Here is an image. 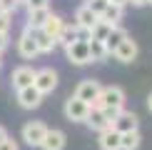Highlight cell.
I'll list each match as a JSON object with an SVG mask.
<instances>
[{"instance_id": "30bf717a", "label": "cell", "mask_w": 152, "mask_h": 150, "mask_svg": "<svg viewBox=\"0 0 152 150\" xmlns=\"http://www.w3.org/2000/svg\"><path fill=\"white\" fill-rule=\"evenodd\" d=\"M15 98H18V105L23 110H35V108H40V103H42L45 95L35 85H30V88H23V90H15Z\"/></svg>"}, {"instance_id": "e0dca14e", "label": "cell", "mask_w": 152, "mask_h": 150, "mask_svg": "<svg viewBox=\"0 0 152 150\" xmlns=\"http://www.w3.org/2000/svg\"><path fill=\"white\" fill-rule=\"evenodd\" d=\"M62 25H65V18L62 15H58V12H53L50 10V15H48V20L42 23V33H48L50 38H55L58 40V35H60V30H62Z\"/></svg>"}, {"instance_id": "1f68e13d", "label": "cell", "mask_w": 152, "mask_h": 150, "mask_svg": "<svg viewBox=\"0 0 152 150\" xmlns=\"http://www.w3.org/2000/svg\"><path fill=\"white\" fill-rule=\"evenodd\" d=\"M107 3H112V5H120V8H127V0H107Z\"/></svg>"}, {"instance_id": "4dcf8cb0", "label": "cell", "mask_w": 152, "mask_h": 150, "mask_svg": "<svg viewBox=\"0 0 152 150\" xmlns=\"http://www.w3.org/2000/svg\"><path fill=\"white\" fill-rule=\"evenodd\" d=\"M127 5H132V8H145L147 0H127Z\"/></svg>"}, {"instance_id": "603a6c76", "label": "cell", "mask_w": 152, "mask_h": 150, "mask_svg": "<svg viewBox=\"0 0 152 150\" xmlns=\"http://www.w3.org/2000/svg\"><path fill=\"white\" fill-rule=\"evenodd\" d=\"M87 48H90V60L92 62H102L105 58H110L105 45H102V40H87Z\"/></svg>"}, {"instance_id": "d6986e66", "label": "cell", "mask_w": 152, "mask_h": 150, "mask_svg": "<svg viewBox=\"0 0 152 150\" xmlns=\"http://www.w3.org/2000/svg\"><path fill=\"white\" fill-rule=\"evenodd\" d=\"M142 145L140 130H130V133H120V150H137Z\"/></svg>"}, {"instance_id": "8992f818", "label": "cell", "mask_w": 152, "mask_h": 150, "mask_svg": "<svg viewBox=\"0 0 152 150\" xmlns=\"http://www.w3.org/2000/svg\"><path fill=\"white\" fill-rule=\"evenodd\" d=\"M65 58H67V62H72V65H77V68H82V65H90V48H87V40H75L72 45H67L65 48Z\"/></svg>"}, {"instance_id": "cb8c5ba5", "label": "cell", "mask_w": 152, "mask_h": 150, "mask_svg": "<svg viewBox=\"0 0 152 150\" xmlns=\"http://www.w3.org/2000/svg\"><path fill=\"white\" fill-rule=\"evenodd\" d=\"M112 28H115V25H110V23H105V20H100V18H97V23H95L92 30H90V35H92L90 40H105V38L110 35Z\"/></svg>"}, {"instance_id": "6da1fadb", "label": "cell", "mask_w": 152, "mask_h": 150, "mask_svg": "<svg viewBox=\"0 0 152 150\" xmlns=\"http://www.w3.org/2000/svg\"><path fill=\"white\" fill-rule=\"evenodd\" d=\"M125 100H127V95H125V90L120 85H105L102 93H100V100L92 105V108H115V110H122Z\"/></svg>"}, {"instance_id": "9a60e30c", "label": "cell", "mask_w": 152, "mask_h": 150, "mask_svg": "<svg viewBox=\"0 0 152 150\" xmlns=\"http://www.w3.org/2000/svg\"><path fill=\"white\" fill-rule=\"evenodd\" d=\"M95 23H97V15H95V12L87 8V5L82 3L80 8L75 10V25H77V28H85V30H92Z\"/></svg>"}, {"instance_id": "8d00e7d4", "label": "cell", "mask_w": 152, "mask_h": 150, "mask_svg": "<svg viewBox=\"0 0 152 150\" xmlns=\"http://www.w3.org/2000/svg\"><path fill=\"white\" fill-rule=\"evenodd\" d=\"M20 8H23V0H20Z\"/></svg>"}, {"instance_id": "4fadbf2b", "label": "cell", "mask_w": 152, "mask_h": 150, "mask_svg": "<svg viewBox=\"0 0 152 150\" xmlns=\"http://www.w3.org/2000/svg\"><path fill=\"white\" fill-rule=\"evenodd\" d=\"M97 145L100 150H120V133L115 128H105L102 133H97Z\"/></svg>"}, {"instance_id": "44dd1931", "label": "cell", "mask_w": 152, "mask_h": 150, "mask_svg": "<svg viewBox=\"0 0 152 150\" xmlns=\"http://www.w3.org/2000/svg\"><path fill=\"white\" fill-rule=\"evenodd\" d=\"M48 15H50V8H35V10H28V28H42V23L48 20Z\"/></svg>"}, {"instance_id": "8fae6325", "label": "cell", "mask_w": 152, "mask_h": 150, "mask_svg": "<svg viewBox=\"0 0 152 150\" xmlns=\"http://www.w3.org/2000/svg\"><path fill=\"white\" fill-rule=\"evenodd\" d=\"M137 55H140V48H137V43L127 35V38H125V40L117 45V50L112 53V58L120 60V62H125V65H130V62L137 60Z\"/></svg>"}, {"instance_id": "5bb4252c", "label": "cell", "mask_w": 152, "mask_h": 150, "mask_svg": "<svg viewBox=\"0 0 152 150\" xmlns=\"http://www.w3.org/2000/svg\"><path fill=\"white\" fill-rule=\"evenodd\" d=\"M85 125L90 130H95V133H102L105 128H110V123H107V118L102 115L100 108H90V112H87V118H85Z\"/></svg>"}, {"instance_id": "ba28073f", "label": "cell", "mask_w": 152, "mask_h": 150, "mask_svg": "<svg viewBox=\"0 0 152 150\" xmlns=\"http://www.w3.org/2000/svg\"><path fill=\"white\" fill-rule=\"evenodd\" d=\"M35 68L33 65H18L15 70L10 73V85L12 90H23V88H30L35 83Z\"/></svg>"}, {"instance_id": "7402d4cb", "label": "cell", "mask_w": 152, "mask_h": 150, "mask_svg": "<svg viewBox=\"0 0 152 150\" xmlns=\"http://www.w3.org/2000/svg\"><path fill=\"white\" fill-rule=\"evenodd\" d=\"M125 18V8H120V5H107L105 12L100 15V20H105V23H110V25H120V20Z\"/></svg>"}, {"instance_id": "ffe728a7", "label": "cell", "mask_w": 152, "mask_h": 150, "mask_svg": "<svg viewBox=\"0 0 152 150\" xmlns=\"http://www.w3.org/2000/svg\"><path fill=\"white\" fill-rule=\"evenodd\" d=\"M75 40H77V25L75 23H65L62 30H60V35H58V45L67 48V45H72Z\"/></svg>"}, {"instance_id": "e575fe53", "label": "cell", "mask_w": 152, "mask_h": 150, "mask_svg": "<svg viewBox=\"0 0 152 150\" xmlns=\"http://www.w3.org/2000/svg\"><path fill=\"white\" fill-rule=\"evenodd\" d=\"M0 68H3V58H0Z\"/></svg>"}, {"instance_id": "d590c367", "label": "cell", "mask_w": 152, "mask_h": 150, "mask_svg": "<svg viewBox=\"0 0 152 150\" xmlns=\"http://www.w3.org/2000/svg\"><path fill=\"white\" fill-rule=\"evenodd\" d=\"M147 5H152V0H147Z\"/></svg>"}, {"instance_id": "52a82bcc", "label": "cell", "mask_w": 152, "mask_h": 150, "mask_svg": "<svg viewBox=\"0 0 152 150\" xmlns=\"http://www.w3.org/2000/svg\"><path fill=\"white\" fill-rule=\"evenodd\" d=\"M62 112H65V118H67L70 123H85L87 112H90V105L82 103L80 98L70 95V98L65 100V108H62Z\"/></svg>"}, {"instance_id": "5b68a950", "label": "cell", "mask_w": 152, "mask_h": 150, "mask_svg": "<svg viewBox=\"0 0 152 150\" xmlns=\"http://www.w3.org/2000/svg\"><path fill=\"white\" fill-rule=\"evenodd\" d=\"M100 93H102V85H100L97 80H92V78L82 80V83H77V88H75V98H80L82 103H87L90 108L100 100Z\"/></svg>"}, {"instance_id": "9c48e42d", "label": "cell", "mask_w": 152, "mask_h": 150, "mask_svg": "<svg viewBox=\"0 0 152 150\" xmlns=\"http://www.w3.org/2000/svg\"><path fill=\"white\" fill-rule=\"evenodd\" d=\"M112 128L117 130V133H130V130H140V115H137L135 110H120L117 118L110 123Z\"/></svg>"}, {"instance_id": "ac0fdd59", "label": "cell", "mask_w": 152, "mask_h": 150, "mask_svg": "<svg viewBox=\"0 0 152 150\" xmlns=\"http://www.w3.org/2000/svg\"><path fill=\"white\" fill-rule=\"evenodd\" d=\"M33 38H35V43H37V50H40V55H48V53H53V50L58 48V40H55V38H50L48 33H42L40 28H35V30H33Z\"/></svg>"}, {"instance_id": "2e32d148", "label": "cell", "mask_w": 152, "mask_h": 150, "mask_svg": "<svg viewBox=\"0 0 152 150\" xmlns=\"http://www.w3.org/2000/svg\"><path fill=\"white\" fill-rule=\"evenodd\" d=\"M127 35H130V33H127L125 28L115 25V28L110 30V35H107L105 40H102V45H105V50H107V55H112V53H115V50H117V45H120V43H122Z\"/></svg>"}, {"instance_id": "836d02e7", "label": "cell", "mask_w": 152, "mask_h": 150, "mask_svg": "<svg viewBox=\"0 0 152 150\" xmlns=\"http://www.w3.org/2000/svg\"><path fill=\"white\" fill-rule=\"evenodd\" d=\"M147 110L152 112V93H150V95H147Z\"/></svg>"}, {"instance_id": "277c9868", "label": "cell", "mask_w": 152, "mask_h": 150, "mask_svg": "<svg viewBox=\"0 0 152 150\" xmlns=\"http://www.w3.org/2000/svg\"><path fill=\"white\" fill-rule=\"evenodd\" d=\"M58 83H60V75H58V70L55 68H40V70L35 73V88L42 93V95H50V93L58 88Z\"/></svg>"}, {"instance_id": "83f0119b", "label": "cell", "mask_w": 152, "mask_h": 150, "mask_svg": "<svg viewBox=\"0 0 152 150\" xmlns=\"http://www.w3.org/2000/svg\"><path fill=\"white\" fill-rule=\"evenodd\" d=\"M10 28H12V15L0 12V33H10Z\"/></svg>"}, {"instance_id": "7a4b0ae2", "label": "cell", "mask_w": 152, "mask_h": 150, "mask_svg": "<svg viewBox=\"0 0 152 150\" xmlns=\"http://www.w3.org/2000/svg\"><path fill=\"white\" fill-rule=\"evenodd\" d=\"M45 133H48V125L42 123V120H28V123L23 125V130H20V138H23L25 145L40 148V143H42V138H45Z\"/></svg>"}, {"instance_id": "3957f363", "label": "cell", "mask_w": 152, "mask_h": 150, "mask_svg": "<svg viewBox=\"0 0 152 150\" xmlns=\"http://www.w3.org/2000/svg\"><path fill=\"white\" fill-rule=\"evenodd\" d=\"M18 55H20L23 60H35V58H40V50H37V43H35V38H33V28H28L25 25L23 28V33L20 38H18Z\"/></svg>"}, {"instance_id": "4316f807", "label": "cell", "mask_w": 152, "mask_h": 150, "mask_svg": "<svg viewBox=\"0 0 152 150\" xmlns=\"http://www.w3.org/2000/svg\"><path fill=\"white\" fill-rule=\"evenodd\" d=\"M25 10H35V8H50V0H23Z\"/></svg>"}, {"instance_id": "7c38bea8", "label": "cell", "mask_w": 152, "mask_h": 150, "mask_svg": "<svg viewBox=\"0 0 152 150\" xmlns=\"http://www.w3.org/2000/svg\"><path fill=\"white\" fill-rule=\"evenodd\" d=\"M65 143H67V135L58 128H48L45 138L40 143V150H65Z\"/></svg>"}, {"instance_id": "d6a6232c", "label": "cell", "mask_w": 152, "mask_h": 150, "mask_svg": "<svg viewBox=\"0 0 152 150\" xmlns=\"http://www.w3.org/2000/svg\"><path fill=\"white\" fill-rule=\"evenodd\" d=\"M5 138H8V130H5V128H3V125H0V143H3V140H5Z\"/></svg>"}, {"instance_id": "f546056e", "label": "cell", "mask_w": 152, "mask_h": 150, "mask_svg": "<svg viewBox=\"0 0 152 150\" xmlns=\"http://www.w3.org/2000/svg\"><path fill=\"white\" fill-rule=\"evenodd\" d=\"M8 45H10V33H0V55L8 50Z\"/></svg>"}, {"instance_id": "f1b7e54d", "label": "cell", "mask_w": 152, "mask_h": 150, "mask_svg": "<svg viewBox=\"0 0 152 150\" xmlns=\"http://www.w3.org/2000/svg\"><path fill=\"white\" fill-rule=\"evenodd\" d=\"M0 150H20V148H18V143L12 140L10 135H8V138H5L3 143H0Z\"/></svg>"}, {"instance_id": "d4e9b609", "label": "cell", "mask_w": 152, "mask_h": 150, "mask_svg": "<svg viewBox=\"0 0 152 150\" xmlns=\"http://www.w3.org/2000/svg\"><path fill=\"white\" fill-rule=\"evenodd\" d=\"M85 5H87V8H90V10L95 12V15L100 18V15H102V12H105V8H107V5H110V3H107V0H87Z\"/></svg>"}, {"instance_id": "484cf974", "label": "cell", "mask_w": 152, "mask_h": 150, "mask_svg": "<svg viewBox=\"0 0 152 150\" xmlns=\"http://www.w3.org/2000/svg\"><path fill=\"white\" fill-rule=\"evenodd\" d=\"M20 8V0H0V12H8V15H15V10Z\"/></svg>"}]
</instances>
